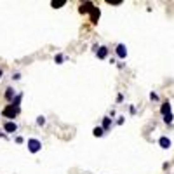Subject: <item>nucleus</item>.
I'll return each mask as SVG.
<instances>
[{
	"label": "nucleus",
	"mask_w": 174,
	"mask_h": 174,
	"mask_svg": "<svg viewBox=\"0 0 174 174\" xmlns=\"http://www.w3.org/2000/svg\"><path fill=\"white\" fill-rule=\"evenodd\" d=\"M18 113H19V108H18V106H12V105L5 106L4 110H2V115H4V117H7V118H14Z\"/></svg>",
	"instance_id": "obj_1"
},
{
	"label": "nucleus",
	"mask_w": 174,
	"mask_h": 174,
	"mask_svg": "<svg viewBox=\"0 0 174 174\" xmlns=\"http://www.w3.org/2000/svg\"><path fill=\"white\" fill-rule=\"evenodd\" d=\"M40 148H42V143L38 139H28V150H30L31 153H37Z\"/></svg>",
	"instance_id": "obj_2"
},
{
	"label": "nucleus",
	"mask_w": 174,
	"mask_h": 174,
	"mask_svg": "<svg viewBox=\"0 0 174 174\" xmlns=\"http://www.w3.org/2000/svg\"><path fill=\"white\" fill-rule=\"evenodd\" d=\"M115 52H117V56L120 57V59H125V56H127V47H125L124 44H118Z\"/></svg>",
	"instance_id": "obj_3"
},
{
	"label": "nucleus",
	"mask_w": 174,
	"mask_h": 174,
	"mask_svg": "<svg viewBox=\"0 0 174 174\" xmlns=\"http://www.w3.org/2000/svg\"><path fill=\"white\" fill-rule=\"evenodd\" d=\"M4 129L7 133H16V131H18V124H16V122H5Z\"/></svg>",
	"instance_id": "obj_4"
},
{
	"label": "nucleus",
	"mask_w": 174,
	"mask_h": 174,
	"mask_svg": "<svg viewBox=\"0 0 174 174\" xmlns=\"http://www.w3.org/2000/svg\"><path fill=\"white\" fill-rule=\"evenodd\" d=\"M14 94H16V92H14V89H12V87H7V89H5V99H7V101H14Z\"/></svg>",
	"instance_id": "obj_5"
},
{
	"label": "nucleus",
	"mask_w": 174,
	"mask_h": 174,
	"mask_svg": "<svg viewBox=\"0 0 174 174\" xmlns=\"http://www.w3.org/2000/svg\"><path fill=\"white\" fill-rule=\"evenodd\" d=\"M159 144L164 148V150H167V148H171V139H169V138H166V136H162L159 139Z\"/></svg>",
	"instance_id": "obj_6"
},
{
	"label": "nucleus",
	"mask_w": 174,
	"mask_h": 174,
	"mask_svg": "<svg viewBox=\"0 0 174 174\" xmlns=\"http://www.w3.org/2000/svg\"><path fill=\"white\" fill-rule=\"evenodd\" d=\"M96 54H98L99 59H105V57L108 56V49H106V47H99V49L96 51Z\"/></svg>",
	"instance_id": "obj_7"
},
{
	"label": "nucleus",
	"mask_w": 174,
	"mask_h": 174,
	"mask_svg": "<svg viewBox=\"0 0 174 174\" xmlns=\"http://www.w3.org/2000/svg\"><path fill=\"white\" fill-rule=\"evenodd\" d=\"M98 19H99V9L94 7L91 11V21H92V23H98Z\"/></svg>",
	"instance_id": "obj_8"
},
{
	"label": "nucleus",
	"mask_w": 174,
	"mask_h": 174,
	"mask_svg": "<svg viewBox=\"0 0 174 174\" xmlns=\"http://www.w3.org/2000/svg\"><path fill=\"white\" fill-rule=\"evenodd\" d=\"M92 9H94V5H92L91 2H87V4L80 5V12H82V14H84V12H87V11H92Z\"/></svg>",
	"instance_id": "obj_9"
},
{
	"label": "nucleus",
	"mask_w": 174,
	"mask_h": 174,
	"mask_svg": "<svg viewBox=\"0 0 174 174\" xmlns=\"http://www.w3.org/2000/svg\"><path fill=\"white\" fill-rule=\"evenodd\" d=\"M160 111H162L164 117H166V115H169L171 113V105H169V103H164V105L160 106Z\"/></svg>",
	"instance_id": "obj_10"
},
{
	"label": "nucleus",
	"mask_w": 174,
	"mask_h": 174,
	"mask_svg": "<svg viewBox=\"0 0 174 174\" xmlns=\"http://www.w3.org/2000/svg\"><path fill=\"white\" fill-rule=\"evenodd\" d=\"M110 125H111V118L110 117H105V118H103V129H105V133L110 129Z\"/></svg>",
	"instance_id": "obj_11"
},
{
	"label": "nucleus",
	"mask_w": 174,
	"mask_h": 174,
	"mask_svg": "<svg viewBox=\"0 0 174 174\" xmlns=\"http://www.w3.org/2000/svg\"><path fill=\"white\" fill-rule=\"evenodd\" d=\"M64 4H66V0H57V2H56V0H52V2H51V5H52L54 9H59V7H63Z\"/></svg>",
	"instance_id": "obj_12"
},
{
	"label": "nucleus",
	"mask_w": 174,
	"mask_h": 174,
	"mask_svg": "<svg viewBox=\"0 0 174 174\" xmlns=\"http://www.w3.org/2000/svg\"><path fill=\"white\" fill-rule=\"evenodd\" d=\"M92 134H94L96 138H101L103 134H105V129H103V127H94V131H92Z\"/></svg>",
	"instance_id": "obj_13"
},
{
	"label": "nucleus",
	"mask_w": 174,
	"mask_h": 174,
	"mask_svg": "<svg viewBox=\"0 0 174 174\" xmlns=\"http://www.w3.org/2000/svg\"><path fill=\"white\" fill-rule=\"evenodd\" d=\"M21 98H23V94H18V96H16V99L11 103V105H12V106H18V108H19V103H21Z\"/></svg>",
	"instance_id": "obj_14"
},
{
	"label": "nucleus",
	"mask_w": 174,
	"mask_h": 174,
	"mask_svg": "<svg viewBox=\"0 0 174 174\" xmlns=\"http://www.w3.org/2000/svg\"><path fill=\"white\" fill-rule=\"evenodd\" d=\"M54 61H56L57 64H61V63H63V61H64V56H63V54H57V56L54 57Z\"/></svg>",
	"instance_id": "obj_15"
},
{
	"label": "nucleus",
	"mask_w": 174,
	"mask_h": 174,
	"mask_svg": "<svg viewBox=\"0 0 174 174\" xmlns=\"http://www.w3.org/2000/svg\"><path fill=\"white\" fill-rule=\"evenodd\" d=\"M164 122H166V124H172V113L166 115V117H164Z\"/></svg>",
	"instance_id": "obj_16"
},
{
	"label": "nucleus",
	"mask_w": 174,
	"mask_h": 174,
	"mask_svg": "<svg viewBox=\"0 0 174 174\" xmlns=\"http://www.w3.org/2000/svg\"><path fill=\"white\" fill-rule=\"evenodd\" d=\"M37 124L38 125H44V124H46V117H38L37 118Z\"/></svg>",
	"instance_id": "obj_17"
},
{
	"label": "nucleus",
	"mask_w": 174,
	"mask_h": 174,
	"mask_svg": "<svg viewBox=\"0 0 174 174\" xmlns=\"http://www.w3.org/2000/svg\"><path fill=\"white\" fill-rule=\"evenodd\" d=\"M108 4H113V5H120L122 0H108Z\"/></svg>",
	"instance_id": "obj_18"
},
{
	"label": "nucleus",
	"mask_w": 174,
	"mask_h": 174,
	"mask_svg": "<svg viewBox=\"0 0 174 174\" xmlns=\"http://www.w3.org/2000/svg\"><path fill=\"white\" fill-rule=\"evenodd\" d=\"M150 98H151V99H155V101H157V99H159V96H157L155 92H151V94H150Z\"/></svg>",
	"instance_id": "obj_19"
},
{
	"label": "nucleus",
	"mask_w": 174,
	"mask_h": 174,
	"mask_svg": "<svg viewBox=\"0 0 174 174\" xmlns=\"http://www.w3.org/2000/svg\"><path fill=\"white\" fill-rule=\"evenodd\" d=\"M2 75H4V72H2V68H0V79H2Z\"/></svg>",
	"instance_id": "obj_20"
},
{
	"label": "nucleus",
	"mask_w": 174,
	"mask_h": 174,
	"mask_svg": "<svg viewBox=\"0 0 174 174\" xmlns=\"http://www.w3.org/2000/svg\"><path fill=\"white\" fill-rule=\"evenodd\" d=\"M0 138H5V134H2V133H0Z\"/></svg>",
	"instance_id": "obj_21"
}]
</instances>
